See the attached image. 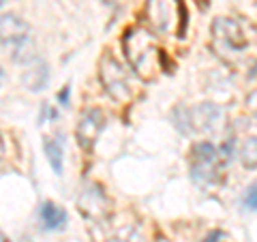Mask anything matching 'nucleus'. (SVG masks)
<instances>
[{
    "label": "nucleus",
    "instance_id": "f257e3e1",
    "mask_svg": "<svg viewBox=\"0 0 257 242\" xmlns=\"http://www.w3.org/2000/svg\"><path fill=\"white\" fill-rule=\"evenodd\" d=\"M124 54L131 69L144 79H152L163 62V52L159 50L157 39L146 28H131L124 35Z\"/></svg>",
    "mask_w": 257,
    "mask_h": 242
},
{
    "label": "nucleus",
    "instance_id": "f03ea898",
    "mask_svg": "<svg viewBox=\"0 0 257 242\" xmlns=\"http://www.w3.org/2000/svg\"><path fill=\"white\" fill-rule=\"evenodd\" d=\"M210 35L212 47L223 60H238L248 47V41L240 24L229 18H216L210 26Z\"/></svg>",
    "mask_w": 257,
    "mask_h": 242
},
{
    "label": "nucleus",
    "instance_id": "7ed1b4c3",
    "mask_svg": "<svg viewBox=\"0 0 257 242\" xmlns=\"http://www.w3.org/2000/svg\"><path fill=\"white\" fill-rule=\"evenodd\" d=\"M223 157L219 146L210 142H197L191 148V180L199 184V187H208L219 180Z\"/></svg>",
    "mask_w": 257,
    "mask_h": 242
},
{
    "label": "nucleus",
    "instance_id": "20e7f679",
    "mask_svg": "<svg viewBox=\"0 0 257 242\" xmlns=\"http://www.w3.org/2000/svg\"><path fill=\"white\" fill-rule=\"evenodd\" d=\"M99 77L105 92L116 103H124L131 99V84H128V73L111 54H103L99 62Z\"/></svg>",
    "mask_w": 257,
    "mask_h": 242
},
{
    "label": "nucleus",
    "instance_id": "39448f33",
    "mask_svg": "<svg viewBox=\"0 0 257 242\" xmlns=\"http://www.w3.org/2000/svg\"><path fill=\"white\" fill-rule=\"evenodd\" d=\"M182 5L178 0H148L146 3V20L159 35H170L178 22V13Z\"/></svg>",
    "mask_w": 257,
    "mask_h": 242
},
{
    "label": "nucleus",
    "instance_id": "423d86ee",
    "mask_svg": "<svg viewBox=\"0 0 257 242\" xmlns=\"http://www.w3.org/2000/svg\"><path fill=\"white\" fill-rule=\"evenodd\" d=\"M103 127H105V114H103L99 107H90V109L82 111L79 123L75 127V137H77L79 146H82L84 150L94 148V144H96V140H99Z\"/></svg>",
    "mask_w": 257,
    "mask_h": 242
},
{
    "label": "nucleus",
    "instance_id": "0eeeda50",
    "mask_svg": "<svg viewBox=\"0 0 257 242\" xmlns=\"http://www.w3.org/2000/svg\"><path fill=\"white\" fill-rule=\"evenodd\" d=\"M30 41V26L20 15L5 13L0 15V45L5 47H20Z\"/></svg>",
    "mask_w": 257,
    "mask_h": 242
},
{
    "label": "nucleus",
    "instance_id": "6e6552de",
    "mask_svg": "<svg viewBox=\"0 0 257 242\" xmlns=\"http://www.w3.org/2000/svg\"><path fill=\"white\" fill-rule=\"evenodd\" d=\"M191 133L195 131H216L223 125V109L214 103H202L195 109H189Z\"/></svg>",
    "mask_w": 257,
    "mask_h": 242
},
{
    "label": "nucleus",
    "instance_id": "1a4fd4ad",
    "mask_svg": "<svg viewBox=\"0 0 257 242\" xmlns=\"http://www.w3.org/2000/svg\"><path fill=\"white\" fill-rule=\"evenodd\" d=\"M22 84L28 88L30 92H41L45 90V86L50 84V67L45 60H35L26 64V71L22 75Z\"/></svg>",
    "mask_w": 257,
    "mask_h": 242
},
{
    "label": "nucleus",
    "instance_id": "9d476101",
    "mask_svg": "<svg viewBox=\"0 0 257 242\" xmlns=\"http://www.w3.org/2000/svg\"><path fill=\"white\" fill-rule=\"evenodd\" d=\"M39 219H41V225L47 231H56L67 225L69 216L62 206H56L54 201H43L41 208H39Z\"/></svg>",
    "mask_w": 257,
    "mask_h": 242
},
{
    "label": "nucleus",
    "instance_id": "9b49d317",
    "mask_svg": "<svg viewBox=\"0 0 257 242\" xmlns=\"http://www.w3.org/2000/svg\"><path fill=\"white\" fill-rule=\"evenodd\" d=\"M43 152L47 157V163L50 167L54 169V174H62L64 169V146L60 140H56V137H45L43 140Z\"/></svg>",
    "mask_w": 257,
    "mask_h": 242
},
{
    "label": "nucleus",
    "instance_id": "f8f14e48",
    "mask_svg": "<svg viewBox=\"0 0 257 242\" xmlns=\"http://www.w3.org/2000/svg\"><path fill=\"white\" fill-rule=\"evenodd\" d=\"M240 161H242L244 169H257V137H248L240 148Z\"/></svg>",
    "mask_w": 257,
    "mask_h": 242
},
{
    "label": "nucleus",
    "instance_id": "ddd939ff",
    "mask_svg": "<svg viewBox=\"0 0 257 242\" xmlns=\"http://www.w3.org/2000/svg\"><path fill=\"white\" fill-rule=\"evenodd\" d=\"M242 206L246 210L257 212V180L251 182L248 187L244 189V195H242Z\"/></svg>",
    "mask_w": 257,
    "mask_h": 242
},
{
    "label": "nucleus",
    "instance_id": "4468645a",
    "mask_svg": "<svg viewBox=\"0 0 257 242\" xmlns=\"http://www.w3.org/2000/svg\"><path fill=\"white\" fill-rule=\"evenodd\" d=\"M118 242H146V240H144V236L140 233V229H131V231H126Z\"/></svg>",
    "mask_w": 257,
    "mask_h": 242
},
{
    "label": "nucleus",
    "instance_id": "2eb2a0df",
    "mask_svg": "<svg viewBox=\"0 0 257 242\" xmlns=\"http://www.w3.org/2000/svg\"><path fill=\"white\" fill-rule=\"evenodd\" d=\"M58 114H56V111L47 105V103H43V107H41V123H47V118H56Z\"/></svg>",
    "mask_w": 257,
    "mask_h": 242
},
{
    "label": "nucleus",
    "instance_id": "dca6fc26",
    "mask_svg": "<svg viewBox=\"0 0 257 242\" xmlns=\"http://www.w3.org/2000/svg\"><path fill=\"white\" fill-rule=\"evenodd\" d=\"M69 96H71V86H64L62 92H58V103L60 105H69Z\"/></svg>",
    "mask_w": 257,
    "mask_h": 242
},
{
    "label": "nucleus",
    "instance_id": "f3484780",
    "mask_svg": "<svg viewBox=\"0 0 257 242\" xmlns=\"http://www.w3.org/2000/svg\"><path fill=\"white\" fill-rule=\"evenodd\" d=\"M221 240H223V231L221 229H214V231L208 233V236L202 242H221Z\"/></svg>",
    "mask_w": 257,
    "mask_h": 242
},
{
    "label": "nucleus",
    "instance_id": "a211bd4d",
    "mask_svg": "<svg viewBox=\"0 0 257 242\" xmlns=\"http://www.w3.org/2000/svg\"><path fill=\"white\" fill-rule=\"evenodd\" d=\"M246 105H248V109H251L253 114L257 116V90L248 94V99H246Z\"/></svg>",
    "mask_w": 257,
    "mask_h": 242
},
{
    "label": "nucleus",
    "instance_id": "6ab92c4d",
    "mask_svg": "<svg viewBox=\"0 0 257 242\" xmlns=\"http://www.w3.org/2000/svg\"><path fill=\"white\" fill-rule=\"evenodd\" d=\"M0 242H11V240H9V236H7V233H5L3 229H0Z\"/></svg>",
    "mask_w": 257,
    "mask_h": 242
},
{
    "label": "nucleus",
    "instance_id": "aec40b11",
    "mask_svg": "<svg viewBox=\"0 0 257 242\" xmlns=\"http://www.w3.org/2000/svg\"><path fill=\"white\" fill-rule=\"evenodd\" d=\"M3 75H5V73H3V69H0V82H3Z\"/></svg>",
    "mask_w": 257,
    "mask_h": 242
},
{
    "label": "nucleus",
    "instance_id": "412c9836",
    "mask_svg": "<svg viewBox=\"0 0 257 242\" xmlns=\"http://www.w3.org/2000/svg\"><path fill=\"white\" fill-rule=\"evenodd\" d=\"M5 3H7V0H0V7H5Z\"/></svg>",
    "mask_w": 257,
    "mask_h": 242
}]
</instances>
